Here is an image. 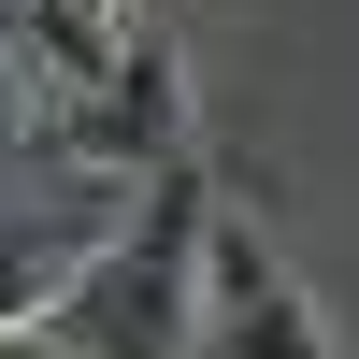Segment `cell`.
<instances>
[{"instance_id": "3957f363", "label": "cell", "mask_w": 359, "mask_h": 359, "mask_svg": "<svg viewBox=\"0 0 359 359\" xmlns=\"http://www.w3.org/2000/svg\"><path fill=\"white\" fill-rule=\"evenodd\" d=\"M130 201H144V172H101V158H86L57 201H15V216H0V331H15V316H43L57 287L86 273V245H115V216H130Z\"/></svg>"}, {"instance_id": "7a4b0ae2", "label": "cell", "mask_w": 359, "mask_h": 359, "mask_svg": "<svg viewBox=\"0 0 359 359\" xmlns=\"http://www.w3.org/2000/svg\"><path fill=\"white\" fill-rule=\"evenodd\" d=\"M43 144H72V158H101V172H158V158H187V72H172V43H158V29H130V43H115V72L86 86V101H57Z\"/></svg>"}, {"instance_id": "5b68a950", "label": "cell", "mask_w": 359, "mask_h": 359, "mask_svg": "<svg viewBox=\"0 0 359 359\" xmlns=\"http://www.w3.org/2000/svg\"><path fill=\"white\" fill-rule=\"evenodd\" d=\"M0 359H86L72 331H43V316H15V331H0Z\"/></svg>"}, {"instance_id": "6da1fadb", "label": "cell", "mask_w": 359, "mask_h": 359, "mask_svg": "<svg viewBox=\"0 0 359 359\" xmlns=\"http://www.w3.org/2000/svg\"><path fill=\"white\" fill-rule=\"evenodd\" d=\"M201 230H216L201 158H158L115 245H86V273L43 302V331H72L86 359H201Z\"/></svg>"}, {"instance_id": "277c9868", "label": "cell", "mask_w": 359, "mask_h": 359, "mask_svg": "<svg viewBox=\"0 0 359 359\" xmlns=\"http://www.w3.org/2000/svg\"><path fill=\"white\" fill-rule=\"evenodd\" d=\"M43 130H57V86L29 57H0V144H43Z\"/></svg>"}]
</instances>
